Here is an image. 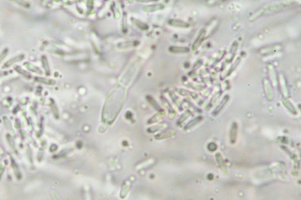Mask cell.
Instances as JSON below:
<instances>
[{"label": "cell", "mask_w": 301, "mask_h": 200, "mask_svg": "<svg viewBox=\"0 0 301 200\" xmlns=\"http://www.w3.org/2000/svg\"><path fill=\"white\" fill-rule=\"evenodd\" d=\"M205 34H206V32H205L204 30H202L201 32H200V33H199V36H198L197 40H195V42L193 44V46H192L193 50H196L197 48L200 46V45L201 44L202 40L204 39Z\"/></svg>", "instance_id": "6da1fadb"}, {"label": "cell", "mask_w": 301, "mask_h": 200, "mask_svg": "<svg viewBox=\"0 0 301 200\" xmlns=\"http://www.w3.org/2000/svg\"><path fill=\"white\" fill-rule=\"evenodd\" d=\"M228 96H225L224 97V99H223L222 101L220 102V105L218 106V108H216V109L215 110V111L213 112V115L216 116V115L218 114L219 113V112H220V111H221V110L223 109V108L224 107V106L225 105V104H227V102H228Z\"/></svg>", "instance_id": "7a4b0ae2"}, {"label": "cell", "mask_w": 301, "mask_h": 200, "mask_svg": "<svg viewBox=\"0 0 301 200\" xmlns=\"http://www.w3.org/2000/svg\"><path fill=\"white\" fill-rule=\"evenodd\" d=\"M236 135H237V124L234 123L231 127V133H230L231 142H232V143H234L235 142Z\"/></svg>", "instance_id": "3957f363"}, {"label": "cell", "mask_w": 301, "mask_h": 200, "mask_svg": "<svg viewBox=\"0 0 301 200\" xmlns=\"http://www.w3.org/2000/svg\"><path fill=\"white\" fill-rule=\"evenodd\" d=\"M24 55H20V56H18L16 57H15V58H13L12 60H11L10 61H9L8 62H7L6 64H4V67H8L9 66H11V65L12 64L15 63V62H19V61H21L22 60L23 58H24Z\"/></svg>", "instance_id": "277c9868"}, {"label": "cell", "mask_w": 301, "mask_h": 200, "mask_svg": "<svg viewBox=\"0 0 301 200\" xmlns=\"http://www.w3.org/2000/svg\"><path fill=\"white\" fill-rule=\"evenodd\" d=\"M170 51L173 53H187L189 49L187 48H180V47H172L170 48Z\"/></svg>", "instance_id": "5b68a950"}, {"label": "cell", "mask_w": 301, "mask_h": 200, "mask_svg": "<svg viewBox=\"0 0 301 200\" xmlns=\"http://www.w3.org/2000/svg\"><path fill=\"white\" fill-rule=\"evenodd\" d=\"M283 103H284V105L286 106L289 109V110L290 111L291 113H294V114L296 113V111L294 110V108L291 104L289 100H287L286 99H284V100H283Z\"/></svg>", "instance_id": "8992f818"}, {"label": "cell", "mask_w": 301, "mask_h": 200, "mask_svg": "<svg viewBox=\"0 0 301 200\" xmlns=\"http://www.w3.org/2000/svg\"><path fill=\"white\" fill-rule=\"evenodd\" d=\"M170 23L172 25L175 26H178V27H187L188 26V24L184 22L178 21H172L170 22Z\"/></svg>", "instance_id": "52a82bcc"}, {"label": "cell", "mask_w": 301, "mask_h": 200, "mask_svg": "<svg viewBox=\"0 0 301 200\" xmlns=\"http://www.w3.org/2000/svg\"><path fill=\"white\" fill-rule=\"evenodd\" d=\"M25 64L26 65L27 67L29 69L31 70V71L34 72H36V73H38V74H42L41 70H40L39 68H38L37 67H36V66H34L31 65V64L25 63Z\"/></svg>", "instance_id": "ba28073f"}, {"label": "cell", "mask_w": 301, "mask_h": 200, "mask_svg": "<svg viewBox=\"0 0 301 200\" xmlns=\"http://www.w3.org/2000/svg\"><path fill=\"white\" fill-rule=\"evenodd\" d=\"M201 120V117L196 118L195 119H194L193 121H190V123H189L187 125V126H186V129H188V128H189L190 127L192 126V125L193 126L194 125H195L196 123H197V122H199V121Z\"/></svg>", "instance_id": "9c48e42d"}, {"label": "cell", "mask_w": 301, "mask_h": 200, "mask_svg": "<svg viewBox=\"0 0 301 200\" xmlns=\"http://www.w3.org/2000/svg\"><path fill=\"white\" fill-rule=\"evenodd\" d=\"M208 149L210 151H214L217 149V146H216V144H215L213 143H211L208 146Z\"/></svg>", "instance_id": "30bf717a"}, {"label": "cell", "mask_w": 301, "mask_h": 200, "mask_svg": "<svg viewBox=\"0 0 301 200\" xmlns=\"http://www.w3.org/2000/svg\"><path fill=\"white\" fill-rule=\"evenodd\" d=\"M43 64L44 65V68L45 69V71H46V73L47 74H50V71L47 69V68L49 69L48 67V62L46 61V59L45 57H43Z\"/></svg>", "instance_id": "8fae6325"}, {"label": "cell", "mask_w": 301, "mask_h": 200, "mask_svg": "<svg viewBox=\"0 0 301 200\" xmlns=\"http://www.w3.org/2000/svg\"><path fill=\"white\" fill-rule=\"evenodd\" d=\"M7 53V50H6V51H4V52L1 53V55H0V63L2 61V60L6 57Z\"/></svg>", "instance_id": "7c38bea8"}]
</instances>
